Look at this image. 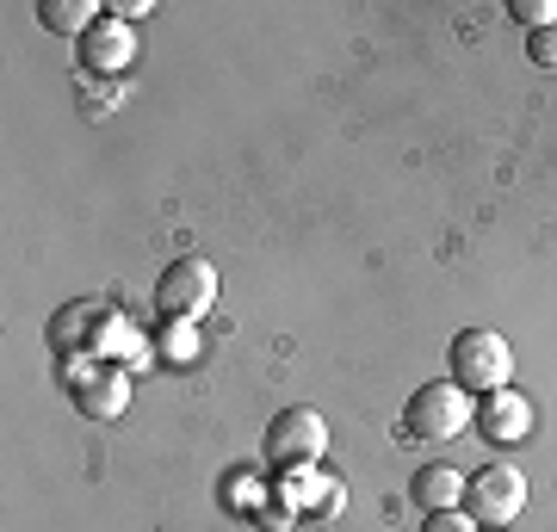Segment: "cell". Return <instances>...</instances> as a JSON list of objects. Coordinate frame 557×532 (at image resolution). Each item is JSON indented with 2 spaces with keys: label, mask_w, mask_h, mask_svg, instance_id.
I'll use <instances>...</instances> for the list:
<instances>
[{
  "label": "cell",
  "mask_w": 557,
  "mask_h": 532,
  "mask_svg": "<svg viewBox=\"0 0 557 532\" xmlns=\"http://www.w3.org/2000/svg\"><path fill=\"white\" fill-rule=\"evenodd\" d=\"M38 20L50 25V32H62V38H87V32L106 20V7H94V0H44Z\"/></svg>",
  "instance_id": "4fadbf2b"
},
{
  "label": "cell",
  "mask_w": 557,
  "mask_h": 532,
  "mask_svg": "<svg viewBox=\"0 0 557 532\" xmlns=\"http://www.w3.org/2000/svg\"><path fill=\"white\" fill-rule=\"evenodd\" d=\"M520 508H527V477H520L515 465H483V471L465 483V514H471L483 532H508Z\"/></svg>",
  "instance_id": "3957f363"
},
{
  "label": "cell",
  "mask_w": 557,
  "mask_h": 532,
  "mask_svg": "<svg viewBox=\"0 0 557 532\" xmlns=\"http://www.w3.org/2000/svg\"><path fill=\"white\" fill-rule=\"evenodd\" d=\"M168 354L193 359V322H174V329H168Z\"/></svg>",
  "instance_id": "e0dca14e"
},
{
  "label": "cell",
  "mask_w": 557,
  "mask_h": 532,
  "mask_svg": "<svg viewBox=\"0 0 557 532\" xmlns=\"http://www.w3.org/2000/svg\"><path fill=\"white\" fill-rule=\"evenodd\" d=\"M478 434L490 440V446H520V440L533 434V403L520 391H496V396H483L478 403Z\"/></svg>",
  "instance_id": "ba28073f"
},
{
  "label": "cell",
  "mask_w": 557,
  "mask_h": 532,
  "mask_svg": "<svg viewBox=\"0 0 557 532\" xmlns=\"http://www.w3.org/2000/svg\"><path fill=\"white\" fill-rule=\"evenodd\" d=\"M278 502L298 514V520H335L341 514V477H329L322 465L278 471Z\"/></svg>",
  "instance_id": "52a82bcc"
},
{
  "label": "cell",
  "mask_w": 557,
  "mask_h": 532,
  "mask_svg": "<svg viewBox=\"0 0 557 532\" xmlns=\"http://www.w3.org/2000/svg\"><path fill=\"white\" fill-rule=\"evenodd\" d=\"M446 359H453V384L465 396H496L515 384V354H508V341L496 329H465Z\"/></svg>",
  "instance_id": "6da1fadb"
},
{
  "label": "cell",
  "mask_w": 557,
  "mask_h": 532,
  "mask_svg": "<svg viewBox=\"0 0 557 532\" xmlns=\"http://www.w3.org/2000/svg\"><path fill=\"white\" fill-rule=\"evenodd\" d=\"M106 310L100 304H69V310H57V322H50V347L57 354H75V347H94V335H100Z\"/></svg>",
  "instance_id": "8fae6325"
},
{
  "label": "cell",
  "mask_w": 557,
  "mask_h": 532,
  "mask_svg": "<svg viewBox=\"0 0 557 532\" xmlns=\"http://www.w3.org/2000/svg\"><path fill=\"white\" fill-rule=\"evenodd\" d=\"M471 396L458 391L453 378L446 384H421L409 396V409H403V440H458L471 428Z\"/></svg>",
  "instance_id": "7a4b0ae2"
},
{
  "label": "cell",
  "mask_w": 557,
  "mask_h": 532,
  "mask_svg": "<svg viewBox=\"0 0 557 532\" xmlns=\"http://www.w3.org/2000/svg\"><path fill=\"white\" fill-rule=\"evenodd\" d=\"M69 396H75V409L87 421H119L131 409V372L124 366H81Z\"/></svg>",
  "instance_id": "8992f818"
},
{
  "label": "cell",
  "mask_w": 557,
  "mask_h": 532,
  "mask_svg": "<svg viewBox=\"0 0 557 532\" xmlns=\"http://www.w3.org/2000/svg\"><path fill=\"white\" fill-rule=\"evenodd\" d=\"M218 304V267L199 255L174 260V267H161V285H156V310L168 316V322H193V316H205Z\"/></svg>",
  "instance_id": "277c9868"
},
{
  "label": "cell",
  "mask_w": 557,
  "mask_h": 532,
  "mask_svg": "<svg viewBox=\"0 0 557 532\" xmlns=\"http://www.w3.org/2000/svg\"><path fill=\"white\" fill-rule=\"evenodd\" d=\"M527 57H533V69H557V25L527 32Z\"/></svg>",
  "instance_id": "9a60e30c"
},
{
  "label": "cell",
  "mask_w": 557,
  "mask_h": 532,
  "mask_svg": "<svg viewBox=\"0 0 557 532\" xmlns=\"http://www.w3.org/2000/svg\"><path fill=\"white\" fill-rule=\"evenodd\" d=\"M329 453V421L317 409H278L273 428H267V458H273L278 471H298V465H317Z\"/></svg>",
  "instance_id": "5b68a950"
},
{
  "label": "cell",
  "mask_w": 557,
  "mask_h": 532,
  "mask_svg": "<svg viewBox=\"0 0 557 532\" xmlns=\"http://www.w3.org/2000/svg\"><path fill=\"white\" fill-rule=\"evenodd\" d=\"M94 354H100L106 366H112V354H119V366L131 372V366H143V354H149V347H143V335L131 329V322H124L119 310H112V316L100 322V335H94Z\"/></svg>",
  "instance_id": "7c38bea8"
},
{
  "label": "cell",
  "mask_w": 557,
  "mask_h": 532,
  "mask_svg": "<svg viewBox=\"0 0 557 532\" xmlns=\"http://www.w3.org/2000/svg\"><path fill=\"white\" fill-rule=\"evenodd\" d=\"M508 13H515L527 32H545V25H557V7H552V0H515Z\"/></svg>",
  "instance_id": "5bb4252c"
},
{
  "label": "cell",
  "mask_w": 557,
  "mask_h": 532,
  "mask_svg": "<svg viewBox=\"0 0 557 532\" xmlns=\"http://www.w3.org/2000/svg\"><path fill=\"white\" fill-rule=\"evenodd\" d=\"M465 483H471V477L458 471V465H421L409 495H416L428 514H440V508H458V502H465Z\"/></svg>",
  "instance_id": "30bf717a"
},
{
  "label": "cell",
  "mask_w": 557,
  "mask_h": 532,
  "mask_svg": "<svg viewBox=\"0 0 557 532\" xmlns=\"http://www.w3.org/2000/svg\"><path fill=\"white\" fill-rule=\"evenodd\" d=\"M131 50H137V38H131V25L112 20V13H106V20L87 32V38H81V62H87L94 75H112V69H124V62H131Z\"/></svg>",
  "instance_id": "9c48e42d"
},
{
  "label": "cell",
  "mask_w": 557,
  "mask_h": 532,
  "mask_svg": "<svg viewBox=\"0 0 557 532\" xmlns=\"http://www.w3.org/2000/svg\"><path fill=\"white\" fill-rule=\"evenodd\" d=\"M421 532H483V527L465 508H440V514H428V527Z\"/></svg>",
  "instance_id": "2e32d148"
}]
</instances>
